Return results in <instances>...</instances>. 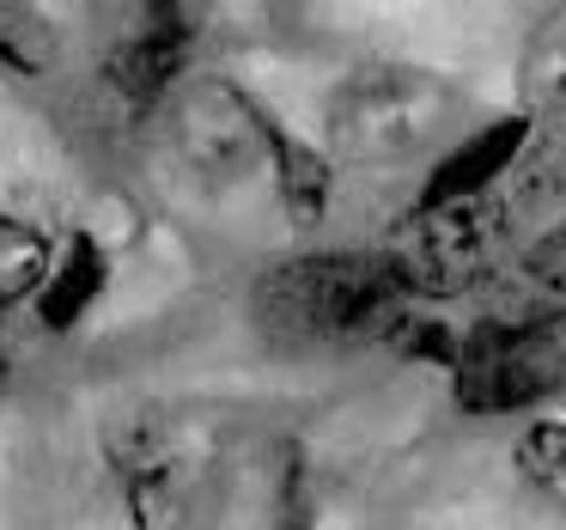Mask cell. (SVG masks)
I'll use <instances>...</instances> for the list:
<instances>
[{
  "mask_svg": "<svg viewBox=\"0 0 566 530\" xmlns=\"http://www.w3.org/2000/svg\"><path fill=\"white\" fill-rule=\"evenodd\" d=\"M250 311L274 342L335 347L390 330L402 318V287H396L384 257L311 250V257H286L262 269V281L250 287Z\"/></svg>",
  "mask_w": 566,
  "mask_h": 530,
  "instance_id": "6da1fadb",
  "label": "cell"
},
{
  "mask_svg": "<svg viewBox=\"0 0 566 530\" xmlns=\"http://www.w3.org/2000/svg\"><path fill=\"white\" fill-rule=\"evenodd\" d=\"M463 98L444 74L415 62H366L329 98V153L354 172L408 165L415 153L439 147L457 123Z\"/></svg>",
  "mask_w": 566,
  "mask_h": 530,
  "instance_id": "7a4b0ae2",
  "label": "cell"
},
{
  "mask_svg": "<svg viewBox=\"0 0 566 530\" xmlns=\"http://www.w3.org/2000/svg\"><path fill=\"white\" fill-rule=\"evenodd\" d=\"M378 257L390 262L402 299H463L505 269V208L493 196L415 208Z\"/></svg>",
  "mask_w": 566,
  "mask_h": 530,
  "instance_id": "3957f363",
  "label": "cell"
},
{
  "mask_svg": "<svg viewBox=\"0 0 566 530\" xmlns=\"http://www.w3.org/2000/svg\"><path fill=\"white\" fill-rule=\"evenodd\" d=\"M566 384V342L560 330L536 323L481 318L469 335H457L451 391L469 415H530Z\"/></svg>",
  "mask_w": 566,
  "mask_h": 530,
  "instance_id": "277c9868",
  "label": "cell"
},
{
  "mask_svg": "<svg viewBox=\"0 0 566 530\" xmlns=\"http://www.w3.org/2000/svg\"><path fill=\"white\" fill-rule=\"evenodd\" d=\"M104 457L123 488L128 530H196L201 457L159 408H128L104 427Z\"/></svg>",
  "mask_w": 566,
  "mask_h": 530,
  "instance_id": "5b68a950",
  "label": "cell"
},
{
  "mask_svg": "<svg viewBox=\"0 0 566 530\" xmlns=\"http://www.w3.org/2000/svg\"><path fill=\"white\" fill-rule=\"evenodd\" d=\"M171 141L184 153L189 172H201L208 184H232V177L256 172L269 159V123L250 92H238L232 80H189V92L171 111Z\"/></svg>",
  "mask_w": 566,
  "mask_h": 530,
  "instance_id": "8992f818",
  "label": "cell"
},
{
  "mask_svg": "<svg viewBox=\"0 0 566 530\" xmlns=\"http://www.w3.org/2000/svg\"><path fill=\"white\" fill-rule=\"evenodd\" d=\"M196 43H201V13H189L177 0H153L147 13L135 19V31L111 50V67H104L123 111L128 116L159 111L177 92V80L189 74V62H196Z\"/></svg>",
  "mask_w": 566,
  "mask_h": 530,
  "instance_id": "52a82bcc",
  "label": "cell"
},
{
  "mask_svg": "<svg viewBox=\"0 0 566 530\" xmlns=\"http://www.w3.org/2000/svg\"><path fill=\"white\" fill-rule=\"evenodd\" d=\"M488 287H493L488 318L560 330V318H566V214L548 220V232L530 238L524 257H517L512 269H500Z\"/></svg>",
  "mask_w": 566,
  "mask_h": 530,
  "instance_id": "ba28073f",
  "label": "cell"
},
{
  "mask_svg": "<svg viewBox=\"0 0 566 530\" xmlns=\"http://www.w3.org/2000/svg\"><path fill=\"white\" fill-rule=\"evenodd\" d=\"M524 141H530V116H500V123H488V128H469V135L432 165L427 189H420V208H451V201L493 196V184L512 172Z\"/></svg>",
  "mask_w": 566,
  "mask_h": 530,
  "instance_id": "9c48e42d",
  "label": "cell"
},
{
  "mask_svg": "<svg viewBox=\"0 0 566 530\" xmlns=\"http://www.w3.org/2000/svg\"><path fill=\"white\" fill-rule=\"evenodd\" d=\"M104 287H111V257H104V245L92 232H74L55 250V269L38 293V323L55 335H67L104 299Z\"/></svg>",
  "mask_w": 566,
  "mask_h": 530,
  "instance_id": "30bf717a",
  "label": "cell"
},
{
  "mask_svg": "<svg viewBox=\"0 0 566 530\" xmlns=\"http://www.w3.org/2000/svg\"><path fill=\"white\" fill-rule=\"evenodd\" d=\"M269 172H274V189H281V208L293 214L298 226H317L323 214H329L335 159L317 153L311 141L286 135L281 123H269Z\"/></svg>",
  "mask_w": 566,
  "mask_h": 530,
  "instance_id": "8fae6325",
  "label": "cell"
},
{
  "mask_svg": "<svg viewBox=\"0 0 566 530\" xmlns=\"http://www.w3.org/2000/svg\"><path fill=\"white\" fill-rule=\"evenodd\" d=\"M50 269H55L50 232L19 220V214H0V311L19 305V299H38Z\"/></svg>",
  "mask_w": 566,
  "mask_h": 530,
  "instance_id": "7c38bea8",
  "label": "cell"
},
{
  "mask_svg": "<svg viewBox=\"0 0 566 530\" xmlns=\"http://www.w3.org/2000/svg\"><path fill=\"white\" fill-rule=\"evenodd\" d=\"M512 464L524 488L566 518V420H524V433L512 439Z\"/></svg>",
  "mask_w": 566,
  "mask_h": 530,
  "instance_id": "4fadbf2b",
  "label": "cell"
},
{
  "mask_svg": "<svg viewBox=\"0 0 566 530\" xmlns=\"http://www.w3.org/2000/svg\"><path fill=\"white\" fill-rule=\"evenodd\" d=\"M524 98L536 111H566V7L542 13L524 43Z\"/></svg>",
  "mask_w": 566,
  "mask_h": 530,
  "instance_id": "5bb4252c",
  "label": "cell"
},
{
  "mask_svg": "<svg viewBox=\"0 0 566 530\" xmlns=\"http://www.w3.org/2000/svg\"><path fill=\"white\" fill-rule=\"evenodd\" d=\"M0 67L19 80H38L55 67V25L38 19L31 7H13L0 0Z\"/></svg>",
  "mask_w": 566,
  "mask_h": 530,
  "instance_id": "9a60e30c",
  "label": "cell"
},
{
  "mask_svg": "<svg viewBox=\"0 0 566 530\" xmlns=\"http://www.w3.org/2000/svg\"><path fill=\"white\" fill-rule=\"evenodd\" d=\"M384 342H390L402 360H427V366H451L457 360V335L444 330V323H432V318H415V311H402V318L384 330Z\"/></svg>",
  "mask_w": 566,
  "mask_h": 530,
  "instance_id": "2e32d148",
  "label": "cell"
},
{
  "mask_svg": "<svg viewBox=\"0 0 566 530\" xmlns=\"http://www.w3.org/2000/svg\"><path fill=\"white\" fill-rule=\"evenodd\" d=\"M7 372H13V366H7V354H0V391H7Z\"/></svg>",
  "mask_w": 566,
  "mask_h": 530,
  "instance_id": "e0dca14e",
  "label": "cell"
}]
</instances>
